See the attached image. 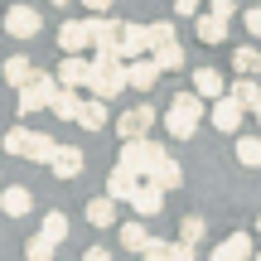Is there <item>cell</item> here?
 Returning <instances> with one entry per match:
<instances>
[{
  "instance_id": "35",
  "label": "cell",
  "mask_w": 261,
  "mask_h": 261,
  "mask_svg": "<svg viewBox=\"0 0 261 261\" xmlns=\"http://www.w3.org/2000/svg\"><path fill=\"white\" fill-rule=\"evenodd\" d=\"M169 39H174V24H169V19H160V24H150V48L169 44Z\"/></svg>"
},
{
  "instance_id": "29",
  "label": "cell",
  "mask_w": 261,
  "mask_h": 261,
  "mask_svg": "<svg viewBox=\"0 0 261 261\" xmlns=\"http://www.w3.org/2000/svg\"><path fill=\"white\" fill-rule=\"evenodd\" d=\"M54 155H58V140H54V136H44V130H34V145H29V155H24V160H34V165H48Z\"/></svg>"
},
{
  "instance_id": "11",
  "label": "cell",
  "mask_w": 261,
  "mask_h": 261,
  "mask_svg": "<svg viewBox=\"0 0 261 261\" xmlns=\"http://www.w3.org/2000/svg\"><path fill=\"white\" fill-rule=\"evenodd\" d=\"M87 24H92V48L121 54V19H107V10H102V15H87Z\"/></svg>"
},
{
  "instance_id": "30",
  "label": "cell",
  "mask_w": 261,
  "mask_h": 261,
  "mask_svg": "<svg viewBox=\"0 0 261 261\" xmlns=\"http://www.w3.org/2000/svg\"><path fill=\"white\" fill-rule=\"evenodd\" d=\"M232 68L237 73H261V48H252V44H242V48H232Z\"/></svg>"
},
{
  "instance_id": "38",
  "label": "cell",
  "mask_w": 261,
  "mask_h": 261,
  "mask_svg": "<svg viewBox=\"0 0 261 261\" xmlns=\"http://www.w3.org/2000/svg\"><path fill=\"white\" fill-rule=\"evenodd\" d=\"M242 24H247V34H252V39H261V10H247Z\"/></svg>"
},
{
  "instance_id": "25",
  "label": "cell",
  "mask_w": 261,
  "mask_h": 261,
  "mask_svg": "<svg viewBox=\"0 0 261 261\" xmlns=\"http://www.w3.org/2000/svg\"><path fill=\"white\" fill-rule=\"evenodd\" d=\"M34 73H39V68L29 63L24 54H15V58H10V63H5V83L15 87V92H19V87H24V83H29V77H34Z\"/></svg>"
},
{
  "instance_id": "37",
  "label": "cell",
  "mask_w": 261,
  "mask_h": 261,
  "mask_svg": "<svg viewBox=\"0 0 261 261\" xmlns=\"http://www.w3.org/2000/svg\"><path fill=\"white\" fill-rule=\"evenodd\" d=\"M198 10H203V0H174V15H179V19L198 15Z\"/></svg>"
},
{
  "instance_id": "27",
  "label": "cell",
  "mask_w": 261,
  "mask_h": 261,
  "mask_svg": "<svg viewBox=\"0 0 261 261\" xmlns=\"http://www.w3.org/2000/svg\"><path fill=\"white\" fill-rule=\"evenodd\" d=\"M237 165L242 169H261V136H242L237 140Z\"/></svg>"
},
{
  "instance_id": "23",
  "label": "cell",
  "mask_w": 261,
  "mask_h": 261,
  "mask_svg": "<svg viewBox=\"0 0 261 261\" xmlns=\"http://www.w3.org/2000/svg\"><path fill=\"white\" fill-rule=\"evenodd\" d=\"M145 179H155V184H160V189H165V194H169V189H179V184H184V169H179V165H174V160H169V155H165V160H160V165H155V169H150V174H145Z\"/></svg>"
},
{
  "instance_id": "6",
  "label": "cell",
  "mask_w": 261,
  "mask_h": 261,
  "mask_svg": "<svg viewBox=\"0 0 261 261\" xmlns=\"http://www.w3.org/2000/svg\"><path fill=\"white\" fill-rule=\"evenodd\" d=\"M160 73H165V68L155 63V54H140V58H126V83H130V92H155Z\"/></svg>"
},
{
  "instance_id": "13",
  "label": "cell",
  "mask_w": 261,
  "mask_h": 261,
  "mask_svg": "<svg viewBox=\"0 0 261 261\" xmlns=\"http://www.w3.org/2000/svg\"><path fill=\"white\" fill-rule=\"evenodd\" d=\"M227 24H232V15H218V10L194 15V34L203 39V44H223V39H227Z\"/></svg>"
},
{
  "instance_id": "22",
  "label": "cell",
  "mask_w": 261,
  "mask_h": 261,
  "mask_svg": "<svg viewBox=\"0 0 261 261\" xmlns=\"http://www.w3.org/2000/svg\"><path fill=\"white\" fill-rule=\"evenodd\" d=\"M77 126L83 130H102L107 126V97H87L83 112H77Z\"/></svg>"
},
{
  "instance_id": "1",
  "label": "cell",
  "mask_w": 261,
  "mask_h": 261,
  "mask_svg": "<svg viewBox=\"0 0 261 261\" xmlns=\"http://www.w3.org/2000/svg\"><path fill=\"white\" fill-rule=\"evenodd\" d=\"M87 92L92 97H121L130 92V83H126V58L121 54H112V48H97L92 54V77H87Z\"/></svg>"
},
{
  "instance_id": "14",
  "label": "cell",
  "mask_w": 261,
  "mask_h": 261,
  "mask_svg": "<svg viewBox=\"0 0 261 261\" xmlns=\"http://www.w3.org/2000/svg\"><path fill=\"white\" fill-rule=\"evenodd\" d=\"M29 208H34V194H29L24 184H10V189H0V213H5V218H24Z\"/></svg>"
},
{
  "instance_id": "33",
  "label": "cell",
  "mask_w": 261,
  "mask_h": 261,
  "mask_svg": "<svg viewBox=\"0 0 261 261\" xmlns=\"http://www.w3.org/2000/svg\"><path fill=\"white\" fill-rule=\"evenodd\" d=\"M24 256H29V261H48V256H54V242H48L44 232L29 237V242H24Z\"/></svg>"
},
{
  "instance_id": "42",
  "label": "cell",
  "mask_w": 261,
  "mask_h": 261,
  "mask_svg": "<svg viewBox=\"0 0 261 261\" xmlns=\"http://www.w3.org/2000/svg\"><path fill=\"white\" fill-rule=\"evenodd\" d=\"M256 126H261V107H256Z\"/></svg>"
},
{
  "instance_id": "9",
  "label": "cell",
  "mask_w": 261,
  "mask_h": 261,
  "mask_svg": "<svg viewBox=\"0 0 261 261\" xmlns=\"http://www.w3.org/2000/svg\"><path fill=\"white\" fill-rule=\"evenodd\" d=\"M58 48L63 54H87L92 48V24L87 19H63L58 24Z\"/></svg>"
},
{
  "instance_id": "12",
  "label": "cell",
  "mask_w": 261,
  "mask_h": 261,
  "mask_svg": "<svg viewBox=\"0 0 261 261\" xmlns=\"http://www.w3.org/2000/svg\"><path fill=\"white\" fill-rule=\"evenodd\" d=\"M87 77H92V58H83V54H63V63H58V83L83 92Z\"/></svg>"
},
{
  "instance_id": "17",
  "label": "cell",
  "mask_w": 261,
  "mask_h": 261,
  "mask_svg": "<svg viewBox=\"0 0 261 261\" xmlns=\"http://www.w3.org/2000/svg\"><path fill=\"white\" fill-rule=\"evenodd\" d=\"M150 54V24H121V58Z\"/></svg>"
},
{
  "instance_id": "21",
  "label": "cell",
  "mask_w": 261,
  "mask_h": 261,
  "mask_svg": "<svg viewBox=\"0 0 261 261\" xmlns=\"http://www.w3.org/2000/svg\"><path fill=\"white\" fill-rule=\"evenodd\" d=\"M227 92H232L237 102L247 107V112H256V107H261V87H256V77H252V73H237V83L227 87Z\"/></svg>"
},
{
  "instance_id": "4",
  "label": "cell",
  "mask_w": 261,
  "mask_h": 261,
  "mask_svg": "<svg viewBox=\"0 0 261 261\" xmlns=\"http://www.w3.org/2000/svg\"><path fill=\"white\" fill-rule=\"evenodd\" d=\"M58 73H34L24 87H19V116H34V112H44L48 102H54V92H58Z\"/></svg>"
},
{
  "instance_id": "15",
  "label": "cell",
  "mask_w": 261,
  "mask_h": 261,
  "mask_svg": "<svg viewBox=\"0 0 261 261\" xmlns=\"http://www.w3.org/2000/svg\"><path fill=\"white\" fill-rule=\"evenodd\" d=\"M136 184H140V174H136V169H126V165H116L112 174H107V194H112L116 203H130Z\"/></svg>"
},
{
  "instance_id": "18",
  "label": "cell",
  "mask_w": 261,
  "mask_h": 261,
  "mask_svg": "<svg viewBox=\"0 0 261 261\" xmlns=\"http://www.w3.org/2000/svg\"><path fill=\"white\" fill-rule=\"evenodd\" d=\"M48 169H54V179H77V174H83V150L58 145V155L48 160Z\"/></svg>"
},
{
  "instance_id": "3",
  "label": "cell",
  "mask_w": 261,
  "mask_h": 261,
  "mask_svg": "<svg viewBox=\"0 0 261 261\" xmlns=\"http://www.w3.org/2000/svg\"><path fill=\"white\" fill-rule=\"evenodd\" d=\"M160 160H165V145H160V140H150V136H136V140H121V160H116V165L136 169V174L145 179Z\"/></svg>"
},
{
  "instance_id": "20",
  "label": "cell",
  "mask_w": 261,
  "mask_h": 261,
  "mask_svg": "<svg viewBox=\"0 0 261 261\" xmlns=\"http://www.w3.org/2000/svg\"><path fill=\"white\" fill-rule=\"evenodd\" d=\"M194 92L203 97V102H213V97L227 92V83H223V73H218V68H198V73H194Z\"/></svg>"
},
{
  "instance_id": "19",
  "label": "cell",
  "mask_w": 261,
  "mask_h": 261,
  "mask_svg": "<svg viewBox=\"0 0 261 261\" xmlns=\"http://www.w3.org/2000/svg\"><path fill=\"white\" fill-rule=\"evenodd\" d=\"M48 112H54L58 121H77V112H83V97H77V87H58L54 102H48Z\"/></svg>"
},
{
  "instance_id": "7",
  "label": "cell",
  "mask_w": 261,
  "mask_h": 261,
  "mask_svg": "<svg viewBox=\"0 0 261 261\" xmlns=\"http://www.w3.org/2000/svg\"><path fill=\"white\" fill-rule=\"evenodd\" d=\"M44 29V15H34L29 5H10L5 10V34L10 39H34Z\"/></svg>"
},
{
  "instance_id": "10",
  "label": "cell",
  "mask_w": 261,
  "mask_h": 261,
  "mask_svg": "<svg viewBox=\"0 0 261 261\" xmlns=\"http://www.w3.org/2000/svg\"><path fill=\"white\" fill-rule=\"evenodd\" d=\"M130 208H136L140 218L165 213V189H160L155 179H140V184H136V194H130Z\"/></svg>"
},
{
  "instance_id": "39",
  "label": "cell",
  "mask_w": 261,
  "mask_h": 261,
  "mask_svg": "<svg viewBox=\"0 0 261 261\" xmlns=\"http://www.w3.org/2000/svg\"><path fill=\"white\" fill-rule=\"evenodd\" d=\"M208 10H218V15H237V0H208Z\"/></svg>"
},
{
  "instance_id": "28",
  "label": "cell",
  "mask_w": 261,
  "mask_h": 261,
  "mask_svg": "<svg viewBox=\"0 0 261 261\" xmlns=\"http://www.w3.org/2000/svg\"><path fill=\"white\" fill-rule=\"evenodd\" d=\"M29 145H34V130L29 126H10L5 130V155H29Z\"/></svg>"
},
{
  "instance_id": "31",
  "label": "cell",
  "mask_w": 261,
  "mask_h": 261,
  "mask_svg": "<svg viewBox=\"0 0 261 261\" xmlns=\"http://www.w3.org/2000/svg\"><path fill=\"white\" fill-rule=\"evenodd\" d=\"M39 232H44L54 247H63V242H68V218H63V213H44V227H39Z\"/></svg>"
},
{
  "instance_id": "16",
  "label": "cell",
  "mask_w": 261,
  "mask_h": 261,
  "mask_svg": "<svg viewBox=\"0 0 261 261\" xmlns=\"http://www.w3.org/2000/svg\"><path fill=\"white\" fill-rule=\"evenodd\" d=\"M242 256H256L252 232H232V237H223V247H213V261H242Z\"/></svg>"
},
{
  "instance_id": "24",
  "label": "cell",
  "mask_w": 261,
  "mask_h": 261,
  "mask_svg": "<svg viewBox=\"0 0 261 261\" xmlns=\"http://www.w3.org/2000/svg\"><path fill=\"white\" fill-rule=\"evenodd\" d=\"M87 223H92V227H112L116 223V198L112 194L92 198V203H87Z\"/></svg>"
},
{
  "instance_id": "36",
  "label": "cell",
  "mask_w": 261,
  "mask_h": 261,
  "mask_svg": "<svg viewBox=\"0 0 261 261\" xmlns=\"http://www.w3.org/2000/svg\"><path fill=\"white\" fill-rule=\"evenodd\" d=\"M140 256H150V261H165V256H169V242H165V237H150Z\"/></svg>"
},
{
  "instance_id": "40",
  "label": "cell",
  "mask_w": 261,
  "mask_h": 261,
  "mask_svg": "<svg viewBox=\"0 0 261 261\" xmlns=\"http://www.w3.org/2000/svg\"><path fill=\"white\" fill-rule=\"evenodd\" d=\"M83 5H87V10H92V15H102V10H112V5H116V0H83Z\"/></svg>"
},
{
  "instance_id": "34",
  "label": "cell",
  "mask_w": 261,
  "mask_h": 261,
  "mask_svg": "<svg viewBox=\"0 0 261 261\" xmlns=\"http://www.w3.org/2000/svg\"><path fill=\"white\" fill-rule=\"evenodd\" d=\"M179 237L184 242H203V218H184L179 223Z\"/></svg>"
},
{
  "instance_id": "8",
  "label": "cell",
  "mask_w": 261,
  "mask_h": 261,
  "mask_svg": "<svg viewBox=\"0 0 261 261\" xmlns=\"http://www.w3.org/2000/svg\"><path fill=\"white\" fill-rule=\"evenodd\" d=\"M208 116H213V126H218V130H223V136H227V130H237V126H242L247 107L237 102L232 92H223V97H213V107H208Z\"/></svg>"
},
{
  "instance_id": "2",
  "label": "cell",
  "mask_w": 261,
  "mask_h": 261,
  "mask_svg": "<svg viewBox=\"0 0 261 261\" xmlns=\"http://www.w3.org/2000/svg\"><path fill=\"white\" fill-rule=\"evenodd\" d=\"M198 121H203V97L189 92V87H184V92H174V107L165 112V130L174 140H189L198 130Z\"/></svg>"
},
{
  "instance_id": "5",
  "label": "cell",
  "mask_w": 261,
  "mask_h": 261,
  "mask_svg": "<svg viewBox=\"0 0 261 261\" xmlns=\"http://www.w3.org/2000/svg\"><path fill=\"white\" fill-rule=\"evenodd\" d=\"M155 107L150 102H140V107H130V112H121L116 116V136L121 140H136V136H150V130H155Z\"/></svg>"
},
{
  "instance_id": "41",
  "label": "cell",
  "mask_w": 261,
  "mask_h": 261,
  "mask_svg": "<svg viewBox=\"0 0 261 261\" xmlns=\"http://www.w3.org/2000/svg\"><path fill=\"white\" fill-rule=\"evenodd\" d=\"M48 5H73V0H48Z\"/></svg>"
},
{
  "instance_id": "32",
  "label": "cell",
  "mask_w": 261,
  "mask_h": 261,
  "mask_svg": "<svg viewBox=\"0 0 261 261\" xmlns=\"http://www.w3.org/2000/svg\"><path fill=\"white\" fill-rule=\"evenodd\" d=\"M145 242H150V232H145V227H140V223H126L121 227V247H126V252H145Z\"/></svg>"
},
{
  "instance_id": "26",
  "label": "cell",
  "mask_w": 261,
  "mask_h": 261,
  "mask_svg": "<svg viewBox=\"0 0 261 261\" xmlns=\"http://www.w3.org/2000/svg\"><path fill=\"white\" fill-rule=\"evenodd\" d=\"M150 54H155V63L165 68V73H179V68H184V48H179V39H169V44L150 48Z\"/></svg>"
},
{
  "instance_id": "43",
  "label": "cell",
  "mask_w": 261,
  "mask_h": 261,
  "mask_svg": "<svg viewBox=\"0 0 261 261\" xmlns=\"http://www.w3.org/2000/svg\"><path fill=\"white\" fill-rule=\"evenodd\" d=\"M256 232H261V218H256Z\"/></svg>"
}]
</instances>
